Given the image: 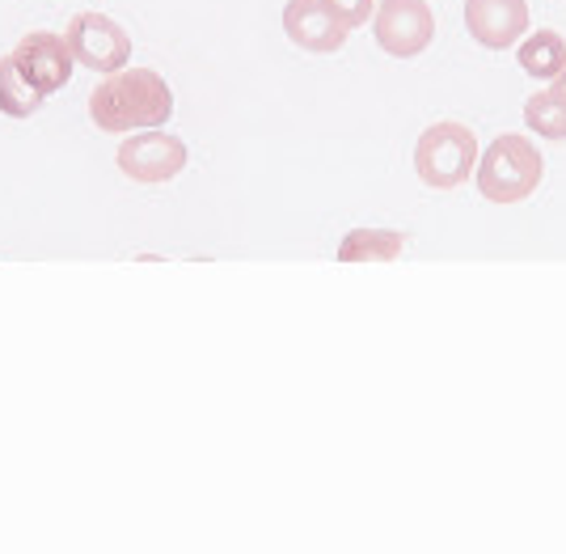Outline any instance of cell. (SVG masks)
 <instances>
[{
  "instance_id": "cell-6",
  "label": "cell",
  "mask_w": 566,
  "mask_h": 554,
  "mask_svg": "<svg viewBox=\"0 0 566 554\" xmlns=\"http://www.w3.org/2000/svg\"><path fill=\"white\" fill-rule=\"evenodd\" d=\"M118 169L132 182H174L187 169V145L178 136H169L161 127L144 132V136H127L118 145Z\"/></svg>"
},
{
  "instance_id": "cell-5",
  "label": "cell",
  "mask_w": 566,
  "mask_h": 554,
  "mask_svg": "<svg viewBox=\"0 0 566 554\" xmlns=\"http://www.w3.org/2000/svg\"><path fill=\"white\" fill-rule=\"evenodd\" d=\"M64 43H69V55L76 64H85V69L106 73V76L118 73V69H127V60H132V39H127V30H123L115 18H106V13H76L69 22Z\"/></svg>"
},
{
  "instance_id": "cell-9",
  "label": "cell",
  "mask_w": 566,
  "mask_h": 554,
  "mask_svg": "<svg viewBox=\"0 0 566 554\" xmlns=\"http://www.w3.org/2000/svg\"><path fill=\"white\" fill-rule=\"evenodd\" d=\"M283 34L301 51L334 55V51H343L352 30L338 22L322 0H287V4H283Z\"/></svg>"
},
{
  "instance_id": "cell-8",
  "label": "cell",
  "mask_w": 566,
  "mask_h": 554,
  "mask_svg": "<svg viewBox=\"0 0 566 554\" xmlns=\"http://www.w3.org/2000/svg\"><path fill=\"white\" fill-rule=\"evenodd\" d=\"M465 30L486 51H507L528 34V0H465Z\"/></svg>"
},
{
  "instance_id": "cell-10",
  "label": "cell",
  "mask_w": 566,
  "mask_h": 554,
  "mask_svg": "<svg viewBox=\"0 0 566 554\" xmlns=\"http://www.w3.org/2000/svg\"><path fill=\"white\" fill-rule=\"evenodd\" d=\"M401 238L398 229H352L338 241V263H394L401 259Z\"/></svg>"
},
{
  "instance_id": "cell-4",
  "label": "cell",
  "mask_w": 566,
  "mask_h": 554,
  "mask_svg": "<svg viewBox=\"0 0 566 554\" xmlns=\"http://www.w3.org/2000/svg\"><path fill=\"white\" fill-rule=\"evenodd\" d=\"M373 39L394 60H415L436 39V13L427 0H377L373 9Z\"/></svg>"
},
{
  "instance_id": "cell-14",
  "label": "cell",
  "mask_w": 566,
  "mask_h": 554,
  "mask_svg": "<svg viewBox=\"0 0 566 554\" xmlns=\"http://www.w3.org/2000/svg\"><path fill=\"white\" fill-rule=\"evenodd\" d=\"M326 9H331L338 22L347 25V30H359V25L373 22V9H377V0H322Z\"/></svg>"
},
{
  "instance_id": "cell-15",
  "label": "cell",
  "mask_w": 566,
  "mask_h": 554,
  "mask_svg": "<svg viewBox=\"0 0 566 554\" xmlns=\"http://www.w3.org/2000/svg\"><path fill=\"white\" fill-rule=\"evenodd\" d=\"M549 94H554V97H558V102L566 106V69H563L558 76H554V81H549Z\"/></svg>"
},
{
  "instance_id": "cell-1",
  "label": "cell",
  "mask_w": 566,
  "mask_h": 554,
  "mask_svg": "<svg viewBox=\"0 0 566 554\" xmlns=\"http://www.w3.org/2000/svg\"><path fill=\"white\" fill-rule=\"evenodd\" d=\"M174 115V94L166 76L153 69H118L94 94H90V119L106 136H127V132H153Z\"/></svg>"
},
{
  "instance_id": "cell-13",
  "label": "cell",
  "mask_w": 566,
  "mask_h": 554,
  "mask_svg": "<svg viewBox=\"0 0 566 554\" xmlns=\"http://www.w3.org/2000/svg\"><path fill=\"white\" fill-rule=\"evenodd\" d=\"M524 123H528L533 136L566 140V106L549 90H537V94L524 97Z\"/></svg>"
},
{
  "instance_id": "cell-3",
  "label": "cell",
  "mask_w": 566,
  "mask_h": 554,
  "mask_svg": "<svg viewBox=\"0 0 566 554\" xmlns=\"http://www.w3.org/2000/svg\"><path fill=\"white\" fill-rule=\"evenodd\" d=\"M478 166V136H473L465 123L440 119L431 123L419 145H415V169H419V182L431 191H457L473 178Z\"/></svg>"
},
{
  "instance_id": "cell-11",
  "label": "cell",
  "mask_w": 566,
  "mask_h": 554,
  "mask_svg": "<svg viewBox=\"0 0 566 554\" xmlns=\"http://www.w3.org/2000/svg\"><path fill=\"white\" fill-rule=\"evenodd\" d=\"M520 69L537 81H554L566 69V39L558 30H533L528 39H520Z\"/></svg>"
},
{
  "instance_id": "cell-7",
  "label": "cell",
  "mask_w": 566,
  "mask_h": 554,
  "mask_svg": "<svg viewBox=\"0 0 566 554\" xmlns=\"http://www.w3.org/2000/svg\"><path fill=\"white\" fill-rule=\"evenodd\" d=\"M13 64H18V73H22L43 97L55 94V90H64L72 76L69 43H64V34H51V30L25 34L22 43H18V51H13Z\"/></svg>"
},
{
  "instance_id": "cell-2",
  "label": "cell",
  "mask_w": 566,
  "mask_h": 554,
  "mask_svg": "<svg viewBox=\"0 0 566 554\" xmlns=\"http://www.w3.org/2000/svg\"><path fill=\"white\" fill-rule=\"evenodd\" d=\"M542 148L520 132H503L486 145V153H478L473 182H478L486 203H524L542 187Z\"/></svg>"
},
{
  "instance_id": "cell-12",
  "label": "cell",
  "mask_w": 566,
  "mask_h": 554,
  "mask_svg": "<svg viewBox=\"0 0 566 554\" xmlns=\"http://www.w3.org/2000/svg\"><path fill=\"white\" fill-rule=\"evenodd\" d=\"M43 102H48V97L18 73L13 55H4V60H0V115H9V119H30V115L43 111Z\"/></svg>"
}]
</instances>
